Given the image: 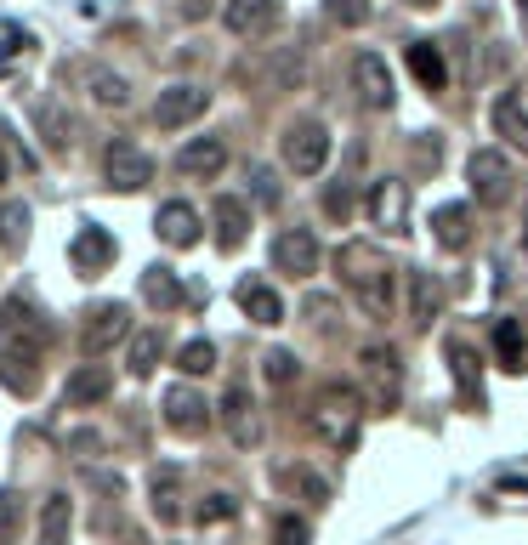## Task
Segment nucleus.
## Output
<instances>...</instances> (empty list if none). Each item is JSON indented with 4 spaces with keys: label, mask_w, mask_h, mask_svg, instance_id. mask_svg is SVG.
<instances>
[{
    "label": "nucleus",
    "mask_w": 528,
    "mask_h": 545,
    "mask_svg": "<svg viewBox=\"0 0 528 545\" xmlns=\"http://www.w3.org/2000/svg\"><path fill=\"white\" fill-rule=\"evenodd\" d=\"M335 267H341L352 301H358L370 318H392V313H398V267H392L381 250L341 245V250H335Z\"/></svg>",
    "instance_id": "obj_1"
},
{
    "label": "nucleus",
    "mask_w": 528,
    "mask_h": 545,
    "mask_svg": "<svg viewBox=\"0 0 528 545\" xmlns=\"http://www.w3.org/2000/svg\"><path fill=\"white\" fill-rule=\"evenodd\" d=\"M358 415H364V398L352 387H341V381H330V387L313 398V432L324 443H352V432H358Z\"/></svg>",
    "instance_id": "obj_2"
},
{
    "label": "nucleus",
    "mask_w": 528,
    "mask_h": 545,
    "mask_svg": "<svg viewBox=\"0 0 528 545\" xmlns=\"http://www.w3.org/2000/svg\"><path fill=\"white\" fill-rule=\"evenodd\" d=\"M284 165L296 176H318L330 165V131H324V120H296L284 131Z\"/></svg>",
    "instance_id": "obj_3"
},
{
    "label": "nucleus",
    "mask_w": 528,
    "mask_h": 545,
    "mask_svg": "<svg viewBox=\"0 0 528 545\" xmlns=\"http://www.w3.org/2000/svg\"><path fill=\"white\" fill-rule=\"evenodd\" d=\"M103 176H108V188H120V194H137V188H148V182H154V159L142 154L137 142H108Z\"/></svg>",
    "instance_id": "obj_4"
},
{
    "label": "nucleus",
    "mask_w": 528,
    "mask_h": 545,
    "mask_svg": "<svg viewBox=\"0 0 528 545\" xmlns=\"http://www.w3.org/2000/svg\"><path fill=\"white\" fill-rule=\"evenodd\" d=\"M205 108H211V91L205 86H165L154 97V125L159 131H182V125H194Z\"/></svg>",
    "instance_id": "obj_5"
},
{
    "label": "nucleus",
    "mask_w": 528,
    "mask_h": 545,
    "mask_svg": "<svg viewBox=\"0 0 528 545\" xmlns=\"http://www.w3.org/2000/svg\"><path fill=\"white\" fill-rule=\"evenodd\" d=\"M318 262H324V250H318L313 228H284L279 239H273V267L290 273V279H313Z\"/></svg>",
    "instance_id": "obj_6"
},
{
    "label": "nucleus",
    "mask_w": 528,
    "mask_h": 545,
    "mask_svg": "<svg viewBox=\"0 0 528 545\" xmlns=\"http://www.w3.org/2000/svg\"><path fill=\"white\" fill-rule=\"evenodd\" d=\"M466 176H472V194L483 199V205H500V199L511 194V159L500 154V148H477V154L466 159Z\"/></svg>",
    "instance_id": "obj_7"
},
{
    "label": "nucleus",
    "mask_w": 528,
    "mask_h": 545,
    "mask_svg": "<svg viewBox=\"0 0 528 545\" xmlns=\"http://www.w3.org/2000/svg\"><path fill=\"white\" fill-rule=\"evenodd\" d=\"M222 23H228V35L239 40H262L279 29V0H228L222 6Z\"/></svg>",
    "instance_id": "obj_8"
},
{
    "label": "nucleus",
    "mask_w": 528,
    "mask_h": 545,
    "mask_svg": "<svg viewBox=\"0 0 528 545\" xmlns=\"http://www.w3.org/2000/svg\"><path fill=\"white\" fill-rule=\"evenodd\" d=\"M352 86H358V97L370 108H392V69H387V57H375V52H358L352 57Z\"/></svg>",
    "instance_id": "obj_9"
},
{
    "label": "nucleus",
    "mask_w": 528,
    "mask_h": 545,
    "mask_svg": "<svg viewBox=\"0 0 528 545\" xmlns=\"http://www.w3.org/2000/svg\"><path fill=\"white\" fill-rule=\"evenodd\" d=\"M165 426L182 432V438H199V432L211 426V409H205V398H199L194 387H171L165 392Z\"/></svg>",
    "instance_id": "obj_10"
},
{
    "label": "nucleus",
    "mask_w": 528,
    "mask_h": 545,
    "mask_svg": "<svg viewBox=\"0 0 528 545\" xmlns=\"http://www.w3.org/2000/svg\"><path fill=\"white\" fill-rule=\"evenodd\" d=\"M154 233L165 239V245H176V250L199 245V211L188 205V199H165V205L154 211Z\"/></svg>",
    "instance_id": "obj_11"
},
{
    "label": "nucleus",
    "mask_w": 528,
    "mask_h": 545,
    "mask_svg": "<svg viewBox=\"0 0 528 545\" xmlns=\"http://www.w3.org/2000/svg\"><path fill=\"white\" fill-rule=\"evenodd\" d=\"M370 222L375 228H387V233H404L409 228V188L404 182H375L370 188Z\"/></svg>",
    "instance_id": "obj_12"
},
{
    "label": "nucleus",
    "mask_w": 528,
    "mask_h": 545,
    "mask_svg": "<svg viewBox=\"0 0 528 545\" xmlns=\"http://www.w3.org/2000/svg\"><path fill=\"white\" fill-rule=\"evenodd\" d=\"M131 335V307L125 301H103L97 313L86 318V352H108L114 341Z\"/></svg>",
    "instance_id": "obj_13"
},
{
    "label": "nucleus",
    "mask_w": 528,
    "mask_h": 545,
    "mask_svg": "<svg viewBox=\"0 0 528 545\" xmlns=\"http://www.w3.org/2000/svg\"><path fill=\"white\" fill-rule=\"evenodd\" d=\"M222 426H228V438L239 443V449H250V443L262 438V426H256V404H250L245 387L222 392Z\"/></svg>",
    "instance_id": "obj_14"
},
{
    "label": "nucleus",
    "mask_w": 528,
    "mask_h": 545,
    "mask_svg": "<svg viewBox=\"0 0 528 545\" xmlns=\"http://www.w3.org/2000/svg\"><path fill=\"white\" fill-rule=\"evenodd\" d=\"M222 165H228V142L222 137H194V142H182V154H176L182 176H222Z\"/></svg>",
    "instance_id": "obj_15"
},
{
    "label": "nucleus",
    "mask_w": 528,
    "mask_h": 545,
    "mask_svg": "<svg viewBox=\"0 0 528 545\" xmlns=\"http://www.w3.org/2000/svg\"><path fill=\"white\" fill-rule=\"evenodd\" d=\"M239 307H245V318L250 324H284V301H279V290L273 284H262V279H245L239 290Z\"/></svg>",
    "instance_id": "obj_16"
},
{
    "label": "nucleus",
    "mask_w": 528,
    "mask_h": 545,
    "mask_svg": "<svg viewBox=\"0 0 528 545\" xmlns=\"http://www.w3.org/2000/svg\"><path fill=\"white\" fill-rule=\"evenodd\" d=\"M108 392H114V375L103 364H86V370L69 375V387H63V404L69 409H86V404H103Z\"/></svg>",
    "instance_id": "obj_17"
},
{
    "label": "nucleus",
    "mask_w": 528,
    "mask_h": 545,
    "mask_svg": "<svg viewBox=\"0 0 528 545\" xmlns=\"http://www.w3.org/2000/svg\"><path fill=\"white\" fill-rule=\"evenodd\" d=\"M245 233H250V205L245 199H233V194H222L216 199V245L239 250L245 245Z\"/></svg>",
    "instance_id": "obj_18"
},
{
    "label": "nucleus",
    "mask_w": 528,
    "mask_h": 545,
    "mask_svg": "<svg viewBox=\"0 0 528 545\" xmlns=\"http://www.w3.org/2000/svg\"><path fill=\"white\" fill-rule=\"evenodd\" d=\"M159 358H165V335H159V330H137V335H125V370L137 375V381L159 370Z\"/></svg>",
    "instance_id": "obj_19"
},
{
    "label": "nucleus",
    "mask_w": 528,
    "mask_h": 545,
    "mask_svg": "<svg viewBox=\"0 0 528 545\" xmlns=\"http://www.w3.org/2000/svg\"><path fill=\"white\" fill-rule=\"evenodd\" d=\"M494 131H500L511 148H523L528 154V103L517 97V91H506V97L494 103Z\"/></svg>",
    "instance_id": "obj_20"
},
{
    "label": "nucleus",
    "mask_w": 528,
    "mask_h": 545,
    "mask_svg": "<svg viewBox=\"0 0 528 545\" xmlns=\"http://www.w3.org/2000/svg\"><path fill=\"white\" fill-rule=\"evenodd\" d=\"M29 222H35V211H29L23 199H6V205H0V250H6V256H23Z\"/></svg>",
    "instance_id": "obj_21"
},
{
    "label": "nucleus",
    "mask_w": 528,
    "mask_h": 545,
    "mask_svg": "<svg viewBox=\"0 0 528 545\" xmlns=\"http://www.w3.org/2000/svg\"><path fill=\"white\" fill-rule=\"evenodd\" d=\"M69 534H74V500L69 494H52L40 506V545H69Z\"/></svg>",
    "instance_id": "obj_22"
},
{
    "label": "nucleus",
    "mask_w": 528,
    "mask_h": 545,
    "mask_svg": "<svg viewBox=\"0 0 528 545\" xmlns=\"http://www.w3.org/2000/svg\"><path fill=\"white\" fill-rule=\"evenodd\" d=\"M69 256H74V267L97 273V267L114 262V239H108L103 228H80V233H74V245H69Z\"/></svg>",
    "instance_id": "obj_23"
},
{
    "label": "nucleus",
    "mask_w": 528,
    "mask_h": 545,
    "mask_svg": "<svg viewBox=\"0 0 528 545\" xmlns=\"http://www.w3.org/2000/svg\"><path fill=\"white\" fill-rule=\"evenodd\" d=\"M409 69H415V80H421L426 91L449 86V63H443V52L432 46V40H415V46H409Z\"/></svg>",
    "instance_id": "obj_24"
},
{
    "label": "nucleus",
    "mask_w": 528,
    "mask_h": 545,
    "mask_svg": "<svg viewBox=\"0 0 528 545\" xmlns=\"http://www.w3.org/2000/svg\"><path fill=\"white\" fill-rule=\"evenodd\" d=\"M432 233H438L443 250H466V239H472V228H466V205H438V211H432Z\"/></svg>",
    "instance_id": "obj_25"
},
{
    "label": "nucleus",
    "mask_w": 528,
    "mask_h": 545,
    "mask_svg": "<svg viewBox=\"0 0 528 545\" xmlns=\"http://www.w3.org/2000/svg\"><path fill=\"white\" fill-rule=\"evenodd\" d=\"M142 296H148V307L171 313L176 301H182V284H176L171 267H148V273H142Z\"/></svg>",
    "instance_id": "obj_26"
},
{
    "label": "nucleus",
    "mask_w": 528,
    "mask_h": 545,
    "mask_svg": "<svg viewBox=\"0 0 528 545\" xmlns=\"http://www.w3.org/2000/svg\"><path fill=\"white\" fill-rule=\"evenodd\" d=\"M494 352H500L506 370H523L528 364V341H523V330H517V318H500V324H494Z\"/></svg>",
    "instance_id": "obj_27"
},
{
    "label": "nucleus",
    "mask_w": 528,
    "mask_h": 545,
    "mask_svg": "<svg viewBox=\"0 0 528 545\" xmlns=\"http://www.w3.org/2000/svg\"><path fill=\"white\" fill-rule=\"evenodd\" d=\"M449 364H455V381H460V398L466 404H483V387H477V358L466 341H449Z\"/></svg>",
    "instance_id": "obj_28"
},
{
    "label": "nucleus",
    "mask_w": 528,
    "mask_h": 545,
    "mask_svg": "<svg viewBox=\"0 0 528 545\" xmlns=\"http://www.w3.org/2000/svg\"><path fill=\"white\" fill-rule=\"evenodd\" d=\"M176 489H182V477H176L171 466H159V472H154V517H159V523H176V517H182Z\"/></svg>",
    "instance_id": "obj_29"
},
{
    "label": "nucleus",
    "mask_w": 528,
    "mask_h": 545,
    "mask_svg": "<svg viewBox=\"0 0 528 545\" xmlns=\"http://www.w3.org/2000/svg\"><path fill=\"white\" fill-rule=\"evenodd\" d=\"M91 97H97L103 108H125L131 103V86H125L114 69H91Z\"/></svg>",
    "instance_id": "obj_30"
},
{
    "label": "nucleus",
    "mask_w": 528,
    "mask_h": 545,
    "mask_svg": "<svg viewBox=\"0 0 528 545\" xmlns=\"http://www.w3.org/2000/svg\"><path fill=\"white\" fill-rule=\"evenodd\" d=\"M364 370L381 381V392H398V352L392 347H364Z\"/></svg>",
    "instance_id": "obj_31"
},
{
    "label": "nucleus",
    "mask_w": 528,
    "mask_h": 545,
    "mask_svg": "<svg viewBox=\"0 0 528 545\" xmlns=\"http://www.w3.org/2000/svg\"><path fill=\"white\" fill-rule=\"evenodd\" d=\"M409 284H415V296H409V318H415V324H432V313H438V284L426 279V273H409Z\"/></svg>",
    "instance_id": "obj_32"
},
{
    "label": "nucleus",
    "mask_w": 528,
    "mask_h": 545,
    "mask_svg": "<svg viewBox=\"0 0 528 545\" xmlns=\"http://www.w3.org/2000/svg\"><path fill=\"white\" fill-rule=\"evenodd\" d=\"M176 370H182V375H211L216 370V347H211V341H188L182 358H176Z\"/></svg>",
    "instance_id": "obj_33"
},
{
    "label": "nucleus",
    "mask_w": 528,
    "mask_h": 545,
    "mask_svg": "<svg viewBox=\"0 0 528 545\" xmlns=\"http://www.w3.org/2000/svg\"><path fill=\"white\" fill-rule=\"evenodd\" d=\"M324 12H330L341 29H364V23H370V0H324Z\"/></svg>",
    "instance_id": "obj_34"
},
{
    "label": "nucleus",
    "mask_w": 528,
    "mask_h": 545,
    "mask_svg": "<svg viewBox=\"0 0 528 545\" xmlns=\"http://www.w3.org/2000/svg\"><path fill=\"white\" fill-rule=\"evenodd\" d=\"M262 370H267V381H273V387H284V381H296V352H267V364H262Z\"/></svg>",
    "instance_id": "obj_35"
},
{
    "label": "nucleus",
    "mask_w": 528,
    "mask_h": 545,
    "mask_svg": "<svg viewBox=\"0 0 528 545\" xmlns=\"http://www.w3.org/2000/svg\"><path fill=\"white\" fill-rule=\"evenodd\" d=\"M273 545H313V534H307L301 517H279V523H273Z\"/></svg>",
    "instance_id": "obj_36"
},
{
    "label": "nucleus",
    "mask_w": 528,
    "mask_h": 545,
    "mask_svg": "<svg viewBox=\"0 0 528 545\" xmlns=\"http://www.w3.org/2000/svg\"><path fill=\"white\" fill-rule=\"evenodd\" d=\"M233 494H205V506H199V523H228L233 517Z\"/></svg>",
    "instance_id": "obj_37"
},
{
    "label": "nucleus",
    "mask_w": 528,
    "mask_h": 545,
    "mask_svg": "<svg viewBox=\"0 0 528 545\" xmlns=\"http://www.w3.org/2000/svg\"><path fill=\"white\" fill-rule=\"evenodd\" d=\"M250 182H256V199H262V205H279V182H273V171H262V165H256V171H250Z\"/></svg>",
    "instance_id": "obj_38"
},
{
    "label": "nucleus",
    "mask_w": 528,
    "mask_h": 545,
    "mask_svg": "<svg viewBox=\"0 0 528 545\" xmlns=\"http://www.w3.org/2000/svg\"><path fill=\"white\" fill-rule=\"evenodd\" d=\"M12 528H18V494H6V489H0V540H6Z\"/></svg>",
    "instance_id": "obj_39"
},
{
    "label": "nucleus",
    "mask_w": 528,
    "mask_h": 545,
    "mask_svg": "<svg viewBox=\"0 0 528 545\" xmlns=\"http://www.w3.org/2000/svg\"><path fill=\"white\" fill-rule=\"evenodd\" d=\"M324 211H330V216H347V211H352L347 188H330V194H324Z\"/></svg>",
    "instance_id": "obj_40"
},
{
    "label": "nucleus",
    "mask_w": 528,
    "mask_h": 545,
    "mask_svg": "<svg viewBox=\"0 0 528 545\" xmlns=\"http://www.w3.org/2000/svg\"><path fill=\"white\" fill-rule=\"evenodd\" d=\"M23 52V29H6V35H0V57H6V63H12V57Z\"/></svg>",
    "instance_id": "obj_41"
},
{
    "label": "nucleus",
    "mask_w": 528,
    "mask_h": 545,
    "mask_svg": "<svg viewBox=\"0 0 528 545\" xmlns=\"http://www.w3.org/2000/svg\"><path fill=\"white\" fill-rule=\"evenodd\" d=\"M69 449H80V455H86V449H97V432H74Z\"/></svg>",
    "instance_id": "obj_42"
},
{
    "label": "nucleus",
    "mask_w": 528,
    "mask_h": 545,
    "mask_svg": "<svg viewBox=\"0 0 528 545\" xmlns=\"http://www.w3.org/2000/svg\"><path fill=\"white\" fill-rule=\"evenodd\" d=\"M6 171H12V159H6V148H0V182H6Z\"/></svg>",
    "instance_id": "obj_43"
},
{
    "label": "nucleus",
    "mask_w": 528,
    "mask_h": 545,
    "mask_svg": "<svg viewBox=\"0 0 528 545\" xmlns=\"http://www.w3.org/2000/svg\"><path fill=\"white\" fill-rule=\"evenodd\" d=\"M409 6H438V0H409Z\"/></svg>",
    "instance_id": "obj_44"
},
{
    "label": "nucleus",
    "mask_w": 528,
    "mask_h": 545,
    "mask_svg": "<svg viewBox=\"0 0 528 545\" xmlns=\"http://www.w3.org/2000/svg\"><path fill=\"white\" fill-rule=\"evenodd\" d=\"M517 12H523V18H528V0H517Z\"/></svg>",
    "instance_id": "obj_45"
},
{
    "label": "nucleus",
    "mask_w": 528,
    "mask_h": 545,
    "mask_svg": "<svg viewBox=\"0 0 528 545\" xmlns=\"http://www.w3.org/2000/svg\"><path fill=\"white\" fill-rule=\"evenodd\" d=\"M523 250H528V228H523Z\"/></svg>",
    "instance_id": "obj_46"
}]
</instances>
